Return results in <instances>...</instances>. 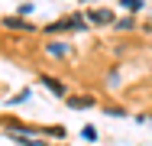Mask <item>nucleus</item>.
<instances>
[{
	"mask_svg": "<svg viewBox=\"0 0 152 146\" xmlns=\"http://www.w3.org/2000/svg\"><path fill=\"white\" fill-rule=\"evenodd\" d=\"M65 29H84V20H81V16L58 20V23H52V26H49V32H65Z\"/></svg>",
	"mask_w": 152,
	"mask_h": 146,
	"instance_id": "obj_1",
	"label": "nucleus"
},
{
	"mask_svg": "<svg viewBox=\"0 0 152 146\" xmlns=\"http://www.w3.org/2000/svg\"><path fill=\"white\" fill-rule=\"evenodd\" d=\"M88 20L97 23V26H104V23H113V13H110V10H91V13H88Z\"/></svg>",
	"mask_w": 152,
	"mask_h": 146,
	"instance_id": "obj_2",
	"label": "nucleus"
},
{
	"mask_svg": "<svg viewBox=\"0 0 152 146\" xmlns=\"http://www.w3.org/2000/svg\"><path fill=\"white\" fill-rule=\"evenodd\" d=\"M42 85L49 88V91H52L55 97H61V94H65V85H61L58 78H49V75H42Z\"/></svg>",
	"mask_w": 152,
	"mask_h": 146,
	"instance_id": "obj_3",
	"label": "nucleus"
},
{
	"mask_svg": "<svg viewBox=\"0 0 152 146\" xmlns=\"http://www.w3.org/2000/svg\"><path fill=\"white\" fill-rule=\"evenodd\" d=\"M3 26H10V29H32V23L20 20V16H7V20H3Z\"/></svg>",
	"mask_w": 152,
	"mask_h": 146,
	"instance_id": "obj_4",
	"label": "nucleus"
},
{
	"mask_svg": "<svg viewBox=\"0 0 152 146\" xmlns=\"http://www.w3.org/2000/svg\"><path fill=\"white\" fill-rule=\"evenodd\" d=\"M68 104H71L75 111H81V107H91V104H94V97H71Z\"/></svg>",
	"mask_w": 152,
	"mask_h": 146,
	"instance_id": "obj_5",
	"label": "nucleus"
},
{
	"mask_svg": "<svg viewBox=\"0 0 152 146\" xmlns=\"http://www.w3.org/2000/svg\"><path fill=\"white\" fill-rule=\"evenodd\" d=\"M49 55H68V46L65 42H52L49 46Z\"/></svg>",
	"mask_w": 152,
	"mask_h": 146,
	"instance_id": "obj_6",
	"label": "nucleus"
},
{
	"mask_svg": "<svg viewBox=\"0 0 152 146\" xmlns=\"http://www.w3.org/2000/svg\"><path fill=\"white\" fill-rule=\"evenodd\" d=\"M81 136H84V140H97V130H94V127H84Z\"/></svg>",
	"mask_w": 152,
	"mask_h": 146,
	"instance_id": "obj_7",
	"label": "nucleus"
},
{
	"mask_svg": "<svg viewBox=\"0 0 152 146\" xmlns=\"http://www.w3.org/2000/svg\"><path fill=\"white\" fill-rule=\"evenodd\" d=\"M26 97H29V91H20V94H16V97H10V104H23V101H26Z\"/></svg>",
	"mask_w": 152,
	"mask_h": 146,
	"instance_id": "obj_8",
	"label": "nucleus"
},
{
	"mask_svg": "<svg viewBox=\"0 0 152 146\" xmlns=\"http://www.w3.org/2000/svg\"><path fill=\"white\" fill-rule=\"evenodd\" d=\"M123 7H129V10H139L142 3H139V0H123Z\"/></svg>",
	"mask_w": 152,
	"mask_h": 146,
	"instance_id": "obj_9",
	"label": "nucleus"
}]
</instances>
